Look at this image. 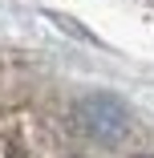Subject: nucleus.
<instances>
[{
  "label": "nucleus",
  "mask_w": 154,
  "mask_h": 158,
  "mask_svg": "<svg viewBox=\"0 0 154 158\" xmlns=\"http://www.w3.org/2000/svg\"><path fill=\"white\" fill-rule=\"evenodd\" d=\"M138 158H150V154H138Z\"/></svg>",
  "instance_id": "f03ea898"
},
{
  "label": "nucleus",
  "mask_w": 154,
  "mask_h": 158,
  "mask_svg": "<svg viewBox=\"0 0 154 158\" xmlns=\"http://www.w3.org/2000/svg\"><path fill=\"white\" fill-rule=\"evenodd\" d=\"M77 122H81V130L89 138H98V142H118L126 134V110H122L118 98H110V93L85 98L77 106Z\"/></svg>",
  "instance_id": "f257e3e1"
}]
</instances>
